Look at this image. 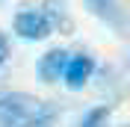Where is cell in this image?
<instances>
[{"instance_id": "obj_1", "label": "cell", "mask_w": 130, "mask_h": 127, "mask_svg": "<svg viewBox=\"0 0 130 127\" xmlns=\"http://www.w3.org/2000/svg\"><path fill=\"white\" fill-rule=\"evenodd\" d=\"M56 115L50 101H39L27 92L0 95V127H53Z\"/></svg>"}, {"instance_id": "obj_2", "label": "cell", "mask_w": 130, "mask_h": 127, "mask_svg": "<svg viewBox=\"0 0 130 127\" xmlns=\"http://www.w3.org/2000/svg\"><path fill=\"white\" fill-rule=\"evenodd\" d=\"M12 27H15V33L21 36V39L27 41H41V39H47L50 36V21L44 12H21V15H15V21H12Z\"/></svg>"}, {"instance_id": "obj_3", "label": "cell", "mask_w": 130, "mask_h": 127, "mask_svg": "<svg viewBox=\"0 0 130 127\" xmlns=\"http://www.w3.org/2000/svg\"><path fill=\"white\" fill-rule=\"evenodd\" d=\"M92 71H95V59L86 53H74L68 56V65H65V83H68V89H83L86 86V80L92 77Z\"/></svg>"}, {"instance_id": "obj_4", "label": "cell", "mask_w": 130, "mask_h": 127, "mask_svg": "<svg viewBox=\"0 0 130 127\" xmlns=\"http://www.w3.org/2000/svg\"><path fill=\"white\" fill-rule=\"evenodd\" d=\"M68 56L62 47H53L47 50V53L39 59V65H36V71H39V80H44V83H56L59 77L65 74V65H68Z\"/></svg>"}, {"instance_id": "obj_5", "label": "cell", "mask_w": 130, "mask_h": 127, "mask_svg": "<svg viewBox=\"0 0 130 127\" xmlns=\"http://www.w3.org/2000/svg\"><path fill=\"white\" fill-rule=\"evenodd\" d=\"M65 0H44V15H47V21H50V27H56V30H62V33H71V18H68V12H65Z\"/></svg>"}, {"instance_id": "obj_6", "label": "cell", "mask_w": 130, "mask_h": 127, "mask_svg": "<svg viewBox=\"0 0 130 127\" xmlns=\"http://www.w3.org/2000/svg\"><path fill=\"white\" fill-rule=\"evenodd\" d=\"M109 106H95V109H89V115L83 118V127H106V121H109Z\"/></svg>"}, {"instance_id": "obj_7", "label": "cell", "mask_w": 130, "mask_h": 127, "mask_svg": "<svg viewBox=\"0 0 130 127\" xmlns=\"http://www.w3.org/2000/svg\"><path fill=\"white\" fill-rule=\"evenodd\" d=\"M92 9H95L98 15H109V9H112V0H86Z\"/></svg>"}, {"instance_id": "obj_8", "label": "cell", "mask_w": 130, "mask_h": 127, "mask_svg": "<svg viewBox=\"0 0 130 127\" xmlns=\"http://www.w3.org/2000/svg\"><path fill=\"white\" fill-rule=\"evenodd\" d=\"M6 56H9V39L0 33V65L6 62Z\"/></svg>"}, {"instance_id": "obj_9", "label": "cell", "mask_w": 130, "mask_h": 127, "mask_svg": "<svg viewBox=\"0 0 130 127\" xmlns=\"http://www.w3.org/2000/svg\"><path fill=\"white\" fill-rule=\"evenodd\" d=\"M127 68H130V62H127Z\"/></svg>"}]
</instances>
